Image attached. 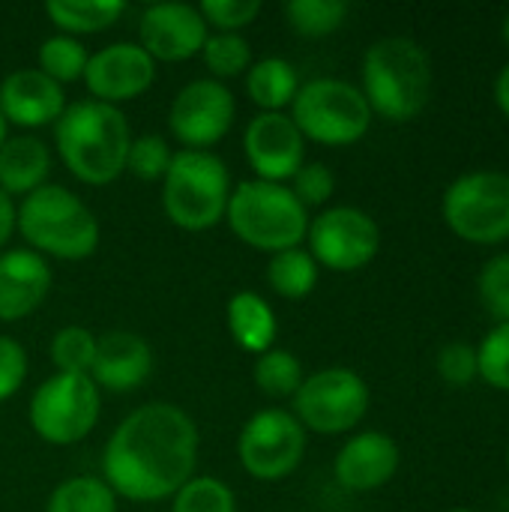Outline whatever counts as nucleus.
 <instances>
[{
  "label": "nucleus",
  "mask_w": 509,
  "mask_h": 512,
  "mask_svg": "<svg viewBox=\"0 0 509 512\" xmlns=\"http://www.w3.org/2000/svg\"><path fill=\"white\" fill-rule=\"evenodd\" d=\"M480 300L486 306V312L498 321V324H507L509 321V252L504 255H495L483 273H480Z\"/></svg>",
  "instance_id": "f704fd0d"
},
{
  "label": "nucleus",
  "mask_w": 509,
  "mask_h": 512,
  "mask_svg": "<svg viewBox=\"0 0 509 512\" xmlns=\"http://www.w3.org/2000/svg\"><path fill=\"white\" fill-rule=\"evenodd\" d=\"M33 432L54 447L84 441L99 423V387L90 375H51L30 399Z\"/></svg>",
  "instance_id": "6e6552de"
},
{
  "label": "nucleus",
  "mask_w": 509,
  "mask_h": 512,
  "mask_svg": "<svg viewBox=\"0 0 509 512\" xmlns=\"http://www.w3.org/2000/svg\"><path fill=\"white\" fill-rule=\"evenodd\" d=\"M15 231L36 255L60 261H84L99 246V222L93 210L60 183H45L24 195L15 207Z\"/></svg>",
  "instance_id": "20e7f679"
},
{
  "label": "nucleus",
  "mask_w": 509,
  "mask_h": 512,
  "mask_svg": "<svg viewBox=\"0 0 509 512\" xmlns=\"http://www.w3.org/2000/svg\"><path fill=\"white\" fill-rule=\"evenodd\" d=\"M171 162V147L162 135H138L129 144V156H126V171L135 174L138 180H162Z\"/></svg>",
  "instance_id": "473e14b6"
},
{
  "label": "nucleus",
  "mask_w": 509,
  "mask_h": 512,
  "mask_svg": "<svg viewBox=\"0 0 509 512\" xmlns=\"http://www.w3.org/2000/svg\"><path fill=\"white\" fill-rule=\"evenodd\" d=\"M51 153L36 135H15L0 144V192L30 195L48 183Z\"/></svg>",
  "instance_id": "412c9836"
},
{
  "label": "nucleus",
  "mask_w": 509,
  "mask_h": 512,
  "mask_svg": "<svg viewBox=\"0 0 509 512\" xmlns=\"http://www.w3.org/2000/svg\"><path fill=\"white\" fill-rule=\"evenodd\" d=\"M231 198L228 165L210 150L171 153L162 177V210L183 231H210L225 219Z\"/></svg>",
  "instance_id": "423d86ee"
},
{
  "label": "nucleus",
  "mask_w": 509,
  "mask_h": 512,
  "mask_svg": "<svg viewBox=\"0 0 509 512\" xmlns=\"http://www.w3.org/2000/svg\"><path fill=\"white\" fill-rule=\"evenodd\" d=\"M288 117L303 138L327 147L357 144L372 126V108L363 90L339 78H315L303 84Z\"/></svg>",
  "instance_id": "0eeeda50"
},
{
  "label": "nucleus",
  "mask_w": 509,
  "mask_h": 512,
  "mask_svg": "<svg viewBox=\"0 0 509 512\" xmlns=\"http://www.w3.org/2000/svg\"><path fill=\"white\" fill-rule=\"evenodd\" d=\"M150 372H153V351L138 333L111 330L102 339H96L90 381L99 390L132 393L150 378Z\"/></svg>",
  "instance_id": "a211bd4d"
},
{
  "label": "nucleus",
  "mask_w": 509,
  "mask_h": 512,
  "mask_svg": "<svg viewBox=\"0 0 509 512\" xmlns=\"http://www.w3.org/2000/svg\"><path fill=\"white\" fill-rule=\"evenodd\" d=\"M51 291V267L33 249L0 252V321L33 315Z\"/></svg>",
  "instance_id": "aec40b11"
},
{
  "label": "nucleus",
  "mask_w": 509,
  "mask_h": 512,
  "mask_svg": "<svg viewBox=\"0 0 509 512\" xmlns=\"http://www.w3.org/2000/svg\"><path fill=\"white\" fill-rule=\"evenodd\" d=\"M225 219L231 231L258 252L297 249L309 231V213L282 183L243 180L231 189Z\"/></svg>",
  "instance_id": "39448f33"
},
{
  "label": "nucleus",
  "mask_w": 509,
  "mask_h": 512,
  "mask_svg": "<svg viewBox=\"0 0 509 512\" xmlns=\"http://www.w3.org/2000/svg\"><path fill=\"white\" fill-rule=\"evenodd\" d=\"M369 411V384L354 369H321L303 378L294 396V417L318 435L351 432Z\"/></svg>",
  "instance_id": "9d476101"
},
{
  "label": "nucleus",
  "mask_w": 509,
  "mask_h": 512,
  "mask_svg": "<svg viewBox=\"0 0 509 512\" xmlns=\"http://www.w3.org/2000/svg\"><path fill=\"white\" fill-rule=\"evenodd\" d=\"M156 78V60L138 42H114L90 54L84 84L96 102L120 105L138 99Z\"/></svg>",
  "instance_id": "2eb2a0df"
},
{
  "label": "nucleus",
  "mask_w": 509,
  "mask_h": 512,
  "mask_svg": "<svg viewBox=\"0 0 509 512\" xmlns=\"http://www.w3.org/2000/svg\"><path fill=\"white\" fill-rule=\"evenodd\" d=\"M171 512H237L234 492L216 477H192L177 495Z\"/></svg>",
  "instance_id": "2f4dec72"
},
{
  "label": "nucleus",
  "mask_w": 509,
  "mask_h": 512,
  "mask_svg": "<svg viewBox=\"0 0 509 512\" xmlns=\"http://www.w3.org/2000/svg\"><path fill=\"white\" fill-rule=\"evenodd\" d=\"M207 21L189 3H153L138 21V45L165 63H180L201 54L207 42Z\"/></svg>",
  "instance_id": "dca6fc26"
},
{
  "label": "nucleus",
  "mask_w": 509,
  "mask_h": 512,
  "mask_svg": "<svg viewBox=\"0 0 509 512\" xmlns=\"http://www.w3.org/2000/svg\"><path fill=\"white\" fill-rule=\"evenodd\" d=\"M12 231H15V204L9 195L0 192V252L6 246V240L12 237Z\"/></svg>",
  "instance_id": "ea45409f"
},
{
  "label": "nucleus",
  "mask_w": 509,
  "mask_h": 512,
  "mask_svg": "<svg viewBox=\"0 0 509 512\" xmlns=\"http://www.w3.org/2000/svg\"><path fill=\"white\" fill-rule=\"evenodd\" d=\"M204 66L210 69V75L216 81L225 78H237L243 72H249L252 66V48L243 39V33H213L207 36L204 48H201Z\"/></svg>",
  "instance_id": "7c9ffc66"
},
{
  "label": "nucleus",
  "mask_w": 509,
  "mask_h": 512,
  "mask_svg": "<svg viewBox=\"0 0 509 512\" xmlns=\"http://www.w3.org/2000/svg\"><path fill=\"white\" fill-rule=\"evenodd\" d=\"M96 357V336L87 327H60L51 339V363L60 375H90Z\"/></svg>",
  "instance_id": "c756f323"
},
{
  "label": "nucleus",
  "mask_w": 509,
  "mask_h": 512,
  "mask_svg": "<svg viewBox=\"0 0 509 512\" xmlns=\"http://www.w3.org/2000/svg\"><path fill=\"white\" fill-rule=\"evenodd\" d=\"M237 114L231 90L216 78L189 81L171 102L168 126L183 150H210L219 144Z\"/></svg>",
  "instance_id": "ddd939ff"
},
{
  "label": "nucleus",
  "mask_w": 509,
  "mask_h": 512,
  "mask_svg": "<svg viewBox=\"0 0 509 512\" xmlns=\"http://www.w3.org/2000/svg\"><path fill=\"white\" fill-rule=\"evenodd\" d=\"M507 468H509V450H507Z\"/></svg>",
  "instance_id": "a18cd8bd"
},
{
  "label": "nucleus",
  "mask_w": 509,
  "mask_h": 512,
  "mask_svg": "<svg viewBox=\"0 0 509 512\" xmlns=\"http://www.w3.org/2000/svg\"><path fill=\"white\" fill-rule=\"evenodd\" d=\"M435 366H438L441 381H447L450 387H468L480 375L477 372V351L465 342H453V345L441 348Z\"/></svg>",
  "instance_id": "4c0bfd02"
},
{
  "label": "nucleus",
  "mask_w": 509,
  "mask_h": 512,
  "mask_svg": "<svg viewBox=\"0 0 509 512\" xmlns=\"http://www.w3.org/2000/svg\"><path fill=\"white\" fill-rule=\"evenodd\" d=\"M123 9L126 6L120 0H48L45 3V15L66 36L108 30L111 24H117Z\"/></svg>",
  "instance_id": "b1692460"
},
{
  "label": "nucleus",
  "mask_w": 509,
  "mask_h": 512,
  "mask_svg": "<svg viewBox=\"0 0 509 512\" xmlns=\"http://www.w3.org/2000/svg\"><path fill=\"white\" fill-rule=\"evenodd\" d=\"M285 21L294 33L321 39L336 33L348 18L345 0H288L285 3Z\"/></svg>",
  "instance_id": "bb28decb"
},
{
  "label": "nucleus",
  "mask_w": 509,
  "mask_h": 512,
  "mask_svg": "<svg viewBox=\"0 0 509 512\" xmlns=\"http://www.w3.org/2000/svg\"><path fill=\"white\" fill-rule=\"evenodd\" d=\"M450 512H474V510H450Z\"/></svg>",
  "instance_id": "c03bdc74"
},
{
  "label": "nucleus",
  "mask_w": 509,
  "mask_h": 512,
  "mask_svg": "<svg viewBox=\"0 0 509 512\" xmlns=\"http://www.w3.org/2000/svg\"><path fill=\"white\" fill-rule=\"evenodd\" d=\"M252 378H255V387L264 396H270V399H294L306 375H303L300 360L291 351L270 348L267 354H261L255 360Z\"/></svg>",
  "instance_id": "cd10ccee"
},
{
  "label": "nucleus",
  "mask_w": 509,
  "mask_h": 512,
  "mask_svg": "<svg viewBox=\"0 0 509 512\" xmlns=\"http://www.w3.org/2000/svg\"><path fill=\"white\" fill-rule=\"evenodd\" d=\"M267 282L270 288L285 300H303L318 285V264L306 249H285L276 252L267 264Z\"/></svg>",
  "instance_id": "393cba45"
},
{
  "label": "nucleus",
  "mask_w": 509,
  "mask_h": 512,
  "mask_svg": "<svg viewBox=\"0 0 509 512\" xmlns=\"http://www.w3.org/2000/svg\"><path fill=\"white\" fill-rule=\"evenodd\" d=\"M504 42L509 45V12H507V18H504Z\"/></svg>",
  "instance_id": "37998d69"
},
{
  "label": "nucleus",
  "mask_w": 509,
  "mask_h": 512,
  "mask_svg": "<svg viewBox=\"0 0 509 512\" xmlns=\"http://www.w3.org/2000/svg\"><path fill=\"white\" fill-rule=\"evenodd\" d=\"M309 255L318 267L336 273H354L375 261L381 249V231L375 219L360 207H330L309 222Z\"/></svg>",
  "instance_id": "f8f14e48"
},
{
  "label": "nucleus",
  "mask_w": 509,
  "mask_h": 512,
  "mask_svg": "<svg viewBox=\"0 0 509 512\" xmlns=\"http://www.w3.org/2000/svg\"><path fill=\"white\" fill-rule=\"evenodd\" d=\"M228 333L234 345L243 348L246 354H255V357L267 354L279 333L273 306L255 291H237L228 300Z\"/></svg>",
  "instance_id": "4be33fe9"
},
{
  "label": "nucleus",
  "mask_w": 509,
  "mask_h": 512,
  "mask_svg": "<svg viewBox=\"0 0 509 512\" xmlns=\"http://www.w3.org/2000/svg\"><path fill=\"white\" fill-rule=\"evenodd\" d=\"M444 219L462 240L492 246L509 240V174L474 171L444 192Z\"/></svg>",
  "instance_id": "1a4fd4ad"
},
{
  "label": "nucleus",
  "mask_w": 509,
  "mask_h": 512,
  "mask_svg": "<svg viewBox=\"0 0 509 512\" xmlns=\"http://www.w3.org/2000/svg\"><path fill=\"white\" fill-rule=\"evenodd\" d=\"M399 471V447L384 432L354 435L336 456L333 474L348 492H375Z\"/></svg>",
  "instance_id": "6ab92c4d"
},
{
  "label": "nucleus",
  "mask_w": 509,
  "mask_h": 512,
  "mask_svg": "<svg viewBox=\"0 0 509 512\" xmlns=\"http://www.w3.org/2000/svg\"><path fill=\"white\" fill-rule=\"evenodd\" d=\"M87 48L75 39V36H48L42 45H39V72H45L51 81H57L60 87L63 84H72L78 78H84V69H87Z\"/></svg>",
  "instance_id": "c85d7f7f"
},
{
  "label": "nucleus",
  "mask_w": 509,
  "mask_h": 512,
  "mask_svg": "<svg viewBox=\"0 0 509 512\" xmlns=\"http://www.w3.org/2000/svg\"><path fill=\"white\" fill-rule=\"evenodd\" d=\"M198 12L207 21V27L213 24L219 33H240L261 15V3L258 0H204Z\"/></svg>",
  "instance_id": "c9c22d12"
},
{
  "label": "nucleus",
  "mask_w": 509,
  "mask_h": 512,
  "mask_svg": "<svg viewBox=\"0 0 509 512\" xmlns=\"http://www.w3.org/2000/svg\"><path fill=\"white\" fill-rule=\"evenodd\" d=\"M45 512H117V495L99 477H72L48 495Z\"/></svg>",
  "instance_id": "a878e982"
},
{
  "label": "nucleus",
  "mask_w": 509,
  "mask_h": 512,
  "mask_svg": "<svg viewBox=\"0 0 509 512\" xmlns=\"http://www.w3.org/2000/svg\"><path fill=\"white\" fill-rule=\"evenodd\" d=\"M63 111V87L39 69H15L0 81V114L6 123L39 129L57 123Z\"/></svg>",
  "instance_id": "f3484780"
},
{
  "label": "nucleus",
  "mask_w": 509,
  "mask_h": 512,
  "mask_svg": "<svg viewBox=\"0 0 509 512\" xmlns=\"http://www.w3.org/2000/svg\"><path fill=\"white\" fill-rule=\"evenodd\" d=\"M306 453V429L282 408L258 411L237 438V459L255 480L276 483L297 471Z\"/></svg>",
  "instance_id": "9b49d317"
},
{
  "label": "nucleus",
  "mask_w": 509,
  "mask_h": 512,
  "mask_svg": "<svg viewBox=\"0 0 509 512\" xmlns=\"http://www.w3.org/2000/svg\"><path fill=\"white\" fill-rule=\"evenodd\" d=\"M291 192L306 210L321 207V204H327L333 198L336 177L324 162H303V168L291 177Z\"/></svg>",
  "instance_id": "e433bc0d"
},
{
  "label": "nucleus",
  "mask_w": 509,
  "mask_h": 512,
  "mask_svg": "<svg viewBox=\"0 0 509 512\" xmlns=\"http://www.w3.org/2000/svg\"><path fill=\"white\" fill-rule=\"evenodd\" d=\"M300 90L297 69L285 57H264L246 72V93L261 111H285Z\"/></svg>",
  "instance_id": "5701e85b"
},
{
  "label": "nucleus",
  "mask_w": 509,
  "mask_h": 512,
  "mask_svg": "<svg viewBox=\"0 0 509 512\" xmlns=\"http://www.w3.org/2000/svg\"><path fill=\"white\" fill-rule=\"evenodd\" d=\"M243 150L255 180L264 183H285L306 162V138L285 111H261L252 117L243 135Z\"/></svg>",
  "instance_id": "4468645a"
},
{
  "label": "nucleus",
  "mask_w": 509,
  "mask_h": 512,
  "mask_svg": "<svg viewBox=\"0 0 509 512\" xmlns=\"http://www.w3.org/2000/svg\"><path fill=\"white\" fill-rule=\"evenodd\" d=\"M27 378V354L24 348L9 339V336H0V402L12 399L21 384Z\"/></svg>",
  "instance_id": "58836bf2"
},
{
  "label": "nucleus",
  "mask_w": 509,
  "mask_h": 512,
  "mask_svg": "<svg viewBox=\"0 0 509 512\" xmlns=\"http://www.w3.org/2000/svg\"><path fill=\"white\" fill-rule=\"evenodd\" d=\"M6 141V120H3V114H0V144Z\"/></svg>",
  "instance_id": "79ce46f5"
},
{
  "label": "nucleus",
  "mask_w": 509,
  "mask_h": 512,
  "mask_svg": "<svg viewBox=\"0 0 509 512\" xmlns=\"http://www.w3.org/2000/svg\"><path fill=\"white\" fill-rule=\"evenodd\" d=\"M54 144L72 177L87 186H108L126 171L132 132L120 108L84 99L66 105L54 123Z\"/></svg>",
  "instance_id": "f03ea898"
},
{
  "label": "nucleus",
  "mask_w": 509,
  "mask_h": 512,
  "mask_svg": "<svg viewBox=\"0 0 509 512\" xmlns=\"http://www.w3.org/2000/svg\"><path fill=\"white\" fill-rule=\"evenodd\" d=\"M477 372L495 390L509 393V321L498 324L477 348Z\"/></svg>",
  "instance_id": "72a5a7b5"
},
{
  "label": "nucleus",
  "mask_w": 509,
  "mask_h": 512,
  "mask_svg": "<svg viewBox=\"0 0 509 512\" xmlns=\"http://www.w3.org/2000/svg\"><path fill=\"white\" fill-rule=\"evenodd\" d=\"M363 96L372 114L393 123L414 120L432 96V60L408 36L378 39L363 57Z\"/></svg>",
  "instance_id": "7ed1b4c3"
},
{
  "label": "nucleus",
  "mask_w": 509,
  "mask_h": 512,
  "mask_svg": "<svg viewBox=\"0 0 509 512\" xmlns=\"http://www.w3.org/2000/svg\"><path fill=\"white\" fill-rule=\"evenodd\" d=\"M195 465V420L171 402H150L132 411L108 438L102 480L117 498L153 504L174 498L195 477Z\"/></svg>",
  "instance_id": "f257e3e1"
},
{
  "label": "nucleus",
  "mask_w": 509,
  "mask_h": 512,
  "mask_svg": "<svg viewBox=\"0 0 509 512\" xmlns=\"http://www.w3.org/2000/svg\"><path fill=\"white\" fill-rule=\"evenodd\" d=\"M495 99H498L501 111L509 117V63L501 69V75L495 81Z\"/></svg>",
  "instance_id": "a19ab883"
}]
</instances>
